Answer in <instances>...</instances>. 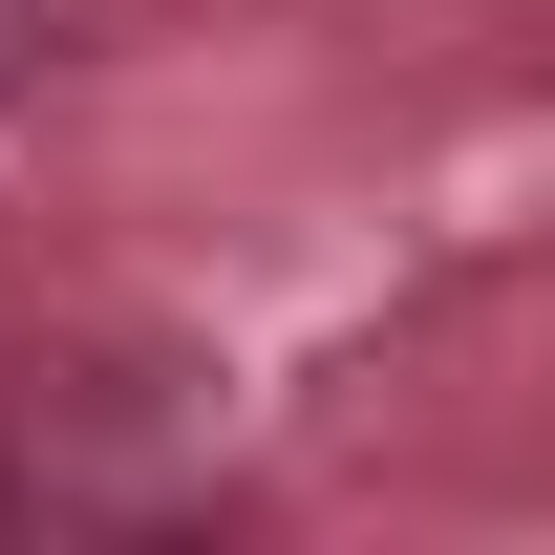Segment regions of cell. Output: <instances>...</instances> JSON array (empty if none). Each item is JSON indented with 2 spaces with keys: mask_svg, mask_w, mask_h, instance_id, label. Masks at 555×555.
<instances>
[{
  "mask_svg": "<svg viewBox=\"0 0 555 555\" xmlns=\"http://www.w3.org/2000/svg\"><path fill=\"white\" fill-rule=\"evenodd\" d=\"M65 22H86V0H0V86H43V65H65Z\"/></svg>",
  "mask_w": 555,
  "mask_h": 555,
  "instance_id": "cell-1",
  "label": "cell"
},
{
  "mask_svg": "<svg viewBox=\"0 0 555 555\" xmlns=\"http://www.w3.org/2000/svg\"><path fill=\"white\" fill-rule=\"evenodd\" d=\"M0 534H22V470H0Z\"/></svg>",
  "mask_w": 555,
  "mask_h": 555,
  "instance_id": "cell-2",
  "label": "cell"
}]
</instances>
